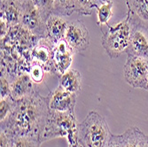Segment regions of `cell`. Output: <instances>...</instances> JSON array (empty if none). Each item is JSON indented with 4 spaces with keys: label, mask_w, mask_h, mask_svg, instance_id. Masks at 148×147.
<instances>
[{
    "label": "cell",
    "mask_w": 148,
    "mask_h": 147,
    "mask_svg": "<svg viewBox=\"0 0 148 147\" xmlns=\"http://www.w3.org/2000/svg\"><path fill=\"white\" fill-rule=\"evenodd\" d=\"M46 98L37 91L16 100L12 112L1 122V130L12 137H32L41 140L48 115Z\"/></svg>",
    "instance_id": "6da1fadb"
},
{
    "label": "cell",
    "mask_w": 148,
    "mask_h": 147,
    "mask_svg": "<svg viewBox=\"0 0 148 147\" xmlns=\"http://www.w3.org/2000/svg\"><path fill=\"white\" fill-rule=\"evenodd\" d=\"M77 126L75 113L49 109L41 142L44 143L57 137H66L69 144L76 145L79 143Z\"/></svg>",
    "instance_id": "7a4b0ae2"
},
{
    "label": "cell",
    "mask_w": 148,
    "mask_h": 147,
    "mask_svg": "<svg viewBox=\"0 0 148 147\" xmlns=\"http://www.w3.org/2000/svg\"><path fill=\"white\" fill-rule=\"evenodd\" d=\"M78 141L84 147H106L113 134L106 120L96 111H91L78 124Z\"/></svg>",
    "instance_id": "3957f363"
},
{
    "label": "cell",
    "mask_w": 148,
    "mask_h": 147,
    "mask_svg": "<svg viewBox=\"0 0 148 147\" xmlns=\"http://www.w3.org/2000/svg\"><path fill=\"white\" fill-rule=\"evenodd\" d=\"M130 24L127 15L126 19L120 21L115 26H107V30L103 33L101 44L106 52L111 59L120 57L130 45Z\"/></svg>",
    "instance_id": "277c9868"
},
{
    "label": "cell",
    "mask_w": 148,
    "mask_h": 147,
    "mask_svg": "<svg viewBox=\"0 0 148 147\" xmlns=\"http://www.w3.org/2000/svg\"><path fill=\"white\" fill-rule=\"evenodd\" d=\"M130 24V39L127 54L148 60V27L130 12H128Z\"/></svg>",
    "instance_id": "5b68a950"
},
{
    "label": "cell",
    "mask_w": 148,
    "mask_h": 147,
    "mask_svg": "<svg viewBox=\"0 0 148 147\" xmlns=\"http://www.w3.org/2000/svg\"><path fill=\"white\" fill-rule=\"evenodd\" d=\"M148 75V60L128 55L123 68L124 79L128 84L136 89L146 90Z\"/></svg>",
    "instance_id": "8992f818"
},
{
    "label": "cell",
    "mask_w": 148,
    "mask_h": 147,
    "mask_svg": "<svg viewBox=\"0 0 148 147\" xmlns=\"http://www.w3.org/2000/svg\"><path fill=\"white\" fill-rule=\"evenodd\" d=\"M64 40L74 51H84L90 44V34L88 29L80 20L69 21Z\"/></svg>",
    "instance_id": "52a82bcc"
},
{
    "label": "cell",
    "mask_w": 148,
    "mask_h": 147,
    "mask_svg": "<svg viewBox=\"0 0 148 147\" xmlns=\"http://www.w3.org/2000/svg\"><path fill=\"white\" fill-rule=\"evenodd\" d=\"M21 25L27 31H29L36 36H42V38L46 36L45 21L34 6L31 0H26L23 2Z\"/></svg>",
    "instance_id": "ba28073f"
},
{
    "label": "cell",
    "mask_w": 148,
    "mask_h": 147,
    "mask_svg": "<svg viewBox=\"0 0 148 147\" xmlns=\"http://www.w3.org/2000/svg\"><path fill=\"white\" fill-rule=\"evenodd\" d=\"M76 98L77 94L66 90L59 85L46 97L48 108L51 110L75 113Z\"/></svg>",
    "instance_id": "9c48e42d"
},
{
    "label": "cell",
    "mask_w": 148,
    "mask_h": 147,
    "mask_svg": "<svg viewBox=\"0 0 148 147\" xmlns=\"http://www.w3.org/2000/svg\"><path fill=\"white\" fill-rule=\"evenodd\" d=\"M73 49L66 44L64 39L60 40L52 48L51 62L52 69L55 73L62 75L69 69L74 55Z\"/></svg>",
    "instance_id": "30bf717a"
},
{
    "label": "cell",
    "mask_w": 148,
    "mask_h": 147,
    "mask_svg": "<svg viewBox=\"0 0 148 147\" xmlns=\"http://www.w3.org/2000/svg\"><path fill=\"white\" fill-rule=\"evenodd\" d=\"M64 17L65 16L59 15L56 13H51L45 21V38L49 40L53 45L64 39L66 27L69 24V21Z\"/></svg>",
    "instance_id": "8fae6325"
},
{
    "label": "cell",
    "mask_w": 148,
    "mask_h": 147,
    "mask_svg": "<svg viewBox=\"0 0 148 147\" xmlns=\"http://www.w3.org/2000/svg\"><path fill=\"white\" fill-rule=\"evenodd\" d=\"M119 147H148V136L138 128L132 127L123 134L114 135Z\"/></svg>",
    "instance_id": "7c38bea8"
},
{
    "label": "cell",
    "mask_w": 148,
    "mask_h": 147,
    "mask_svg": "<svg viewBox=\"0 0 148 147\" xmlns=\"http://www.w3.org/2000/svg\"><path fill=\"white\" fill-rule=\"evenodd\" d=\"M35 91L29 74H21L11 82V97L14 100L21 99Z\"/></svg>",
    "instance_id": "4fadbf2b"
},
{
    "label": "cell",
    "mask_w": 148,
    "mask_h": 147,
    "mask_svg": "<svg viewBox=\"0 0 148 147\" xmlns=\"http://www.w3.org/2000/svg\"><path fill=\"white\" fill-rule=\"evenodd\" d=\"M83 77L76 69H69L60 78V86L69 92L78 94L82 90Z\"/></svg>",
    "instance_id": "5bb4252c"
},
{
    "label": "cell",
    "mask_w": 148,
    "mask_h": 147,
    "mask_svg": "<svg viewBox=\"0 0 148 147\" xmlns=\"http://www.w3.org/2000/svg\"><path fill=\"white\" fill-rule=\"evenodd\" d=\"M44 39H45V44H39L32 52L33 58L35 59L34 61H36L41 65H45V66L49 65L50 68H52L51 53H52V48L54 45L45 37H44Z\"/></svg>",
    "instance_id": "9a60e30c"
},
{
    "label": "cell",
    "mask_w": 148,
    "mask_h": 147,
    "mask_svg": "<svg viewBox=\"0 0 148 147\" xmlns=\"http://www.w3.org/2000/svg\"><path fill=\"white\" fill-rule=\"evenodd\" d=\"M114 2L112 0H98L95 9L97 10V25L103 26L108 23L112 15Z\"/></svg>",
    "instance_id": "2e32d148"
},
{
    "label": "cell",
    "mask_w": 148,
    "mask_h": 147,
    "mask_svg": "<svg viewBox=\"0 0 148 147\" xmlns=\"http://www.w3.org/2000/svg\"><path fill=\"white\" fill-rule=\"evenodd\" d=\"M128 7L129 12L148 25V0H130Z\"/></svg>",
    "instance_id": "e0dca14e"
},
{
    "label": "cell",
    "mask_w": 148,
    "mask_h": 147,
    "mask_svg": "<svg viewBox=\"0 0 148 147\" xmlns=\"http://www.w3.org/2000/svg\"><path fill=\"white\" fill-rule=\"evenodd\" d=\"M53 13L66 16L75 12V0H52Z\"/></svg>",
    "instance_id": "ac0fdd59"
},
{
    "label": "cell",
    "mask_w": 148,
    "mask_h": 147,
    "mask_svg": "<svg viewBox=\"0 0 148 147\" xmlns=\"http://www.w3.org/2000/svg\"><path fill=\"white\" fill-rule=\"evenodd\" d=\"M31 1L45 21L51 13H53L52 0H31Z\"/></svg>",
    "instance_id": "d6986e66"
},
{
    "label": "cell",
    "mask_w": 148,
    "mask_h": 147,
    "mask_svg": "<svg viewBox=\"0 0 148 147\" xmlns=\"http://www.w3.org/2000/svg\"><path fill=\"white\" fill-rule=\"evenodd\" d=\"M98 0H75V12L83 15L91 14Z\"/></svg>",
    "instance_id": "ffe728a7"
},
{
    "label": "cell",
    "mask_w": 148,
    "mask_h": 147,
    "mask_svg": "<svg viewBox=\"0 0 148 147\" xmlns=\"http://www.w3.org/2000/svg\"><path fill=\"white\" fill-rule=\"evenodd\" d=\"M16 104V100L12 97L0 99V122L4 120L12 112Z\"/></svg>",
    "instance_id": "44dd1931"
},
{
    "label": "cell",
    "mask_w": 148,
    "mask_h": 147,
    "mask_svg": "<svg viewBox=\"0 0 148 147\" xmlns=\"http://www.w3.org/2000/svg\"><path fill=\"white\" fill-rule=\"evenodd\" d=\"M41 140L32 137H17L13 141L12 147H40Z\"/></svg>",
    "instance_id": "7402d4cb"
},
{
    "label": "cell",
    "mask_w": 148,
    "mask_h": 147,
    "mask_svg": "<svg viewBox=\"0 0 148 147\" xmlns=\"http://www.w3.org/2000/svg\"><path fill=\"white\" fill-rule=\"evenodd\" d=\"M29 75H30V78L33 81V83H40L43 81V78H44V75H45L44 66L40 63L36 62V61H34L30 65Z\"/></svg>",
    "instance_id": "603a6c76"
},
{
    "label": "cell",
    "mask_w": 148,
    "mask_h": 147,
    "mask_svg": "<svg viewBox=\"0 0 148 147\" xmlns=\"http://www.w3.org/2000/svg\"><path fill=\"white\" fill-rule=\"evenodd\" d=\"M11 97V83L8 78L1 74V91H0V99H4Z\"/></svg>",
    "instance_id": "cb8c5ba5"
},
{
    "label": "cell",
    "mask_w": 148,
    "mask_h": 147,
    "mask_svg": "<svg viewBox=\"0 0 148 147\" xmlns=\"http://www.w3.org/2000/svg\"><path fill=\"white\" fill-rule=\"evenodd\" d=\"M14 137H12L4 131H0V147H12Z\"/></svg>",
    "instance_id": "d4e9b609"
},
{
    "label": "cell",
    "mask_w": 148,
    "mask_h": 147,
    "mask_svg": "<svg viewBox=\"0 0 148 147\" xmlns=\"http://www.w3.org/2000/svg\"><path fill=\"white\" fill-rule=\"evenodd\" d=\"M106 147H119L118 144H117V143H116V141H115V139H114V135L112 136L111 140H110L108 145H107Z\"/></svg>",
    "instance_id": "484cf974"
},
{
    "label": "cell",
    "mask_w": 148,
    "mask_h": 147,
    "mask_svg": "<svg viewBox=\"0 0 148 147\" xmlns=\"http://www.w3.org/2000/svg\"><path fill=\"white\" fill-rule=\"evenodd\" d=\"M68 147H84V146H83L82 144H81L80 143H78L76 145H70V144H69Z\"/></svg>",
    "instance_id": "4316f807"
},
{
    "label": "cell",
    "mask_w": 148,
    "mask_h": 147,
    "mask_svg": "<svg viewBox=\"0 0 148 147\" xmlns=\"http://www.w3.org/2000/svg\"><path fill=\"white\" fill-rule=\"evenodd\" d=\"M145 90L148 91V75H147V84H146V90Z\"/></svg>",
    "instance_id": "83f0119b"
},
{
    "label": "cell",
    "mask_w": 148,
    "mask_h": 147,
    "mask_svg": "<svg viewBox=\"0 0 148 147\" xmlns=\"http://www.w3.org/2000/svg\"><path fill=\"white\" fill-rule=\"evenodd\" d=\"M147 27H148V25H147Z\"/></svg>",
    "instance_id": "f1b7e54d"
}]
</instances>
